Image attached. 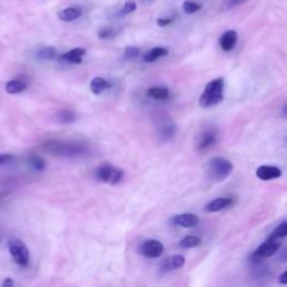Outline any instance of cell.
<instances>
[{
	"label": "cell",
	"instance_id": "15",
	"mask_svg": "<svg viewBox=\"0 0 287 287\" xmlns=\"http://www.w3.org/2000/svg\"><path fill=\"white\" fill-rule=\"evenodd\" d=\"M82 10L77 7H69L65 8L63 10H61L57 14L59 19L62 22H73V20H76L81 17Z\"/></svg>",
	"mask_w": 287,
	"mask_h": 287
},
{
	"label": "cell",
	"instance_id": "26",
	"mask_svg": "<svg viewBox=\"0 0 287 287\" xmlns=\"http://www.w3.org/2000/svg\"><path fill=\"white\" fill-rule=\"evenodd\" d=\"M57 118L62 124H72L75 120V114L70 110H63L59 113Z\"/></svg>",
	"mask_w": 287,
	"mask_h": 287
},
{
	"label": "cell",
	"instance_id": "7",
	"mask_svg": "<svg viewBox=\"0 0 287 287\" xmlns=\"http://www.w3.org/2000/svg\"><path fill=\"white\" fill-rule=\"evenodd\" d=\"M138 250L146 258H158L164 253V244L159 240L148 239L142 242Z\"/></svg>",
	"mask_w": 287,
	"mask_h": 287
},
{
	"label": "cell",
	"instance_id": "12",
	"mask_svg": "<svg viewBox=\"0 0 287 287\" xmlns=\"http://www.w3.org/2000/svg\"><path fill=\"white\" fill-rule=\"evenodd\" d=\"M238 42V34L236 30H228L220 37L219 44L224 52H230L236 48Z\"/></svg>",
	"mask_w": 287,
	"mask_h": 287
},
{
	"label": "cell",
	"instance_id": "13",
	"mask_svg": "<svg viewBox=\"0 0 287 287\" xmlns=\"http://www.w3.org/2000/svg\"><path fill=\"white\" fill-rule=\"evenodd\" d=\"M232 204H233L232 197H219V199L209 202L206 206L204 210L208 212H219L229 207H231Z\"/></svg>",
	"mask_w": 287,
	"mask_h": 287
},
{
	"label": "cell",
	"instance_id": "24",
	"mask_svg": "<svg viewBox=\"0 0 287 287\" xmlns=\"http://www.w3.org/2000/svg\"><path fill=\"white\" fill-rule=\"evenodd\" d=\"M29 164L32 165V168L35 171H38V172L44 171L45 168H46V164H45L44 159L39 157V156H37V155H34L29 158Z\"/></svg>",
	"mask_w": 287,
	"mask_h": 287
},
{
	"label": "cell",
	"instance_id": "28",
	"mask_svg": "<svg viewBox=\"0 0 287 287\" xmlns=\"http://www.w3.org/2000/svg\"><path fill=\"white\" fill-rule=\"evenodd\" d=\"M136 9H137V5H136V3H134V2H127L126 4H125V6H124L121 12H120V14L127 15V14H130V13L135 12Z\"/></svg>",
	"mask_w": 287,
	"mask_h": 287
},
{
	"label": "cell",
	"instance_id": "25",
	"mask_svg": "<svg viewBox=\"0 0 287 287\" xmlns=\"http://www.w3.org/2000/svg\"><path fill=\"white\" fill-rule=\"evenodd\" d=\"M176 132V126L174 124H166L165 126L163 127V129H161V137H163L164 139H170L172 138L174 136Z\"/></svg>",
	"mask_w": 287,
	"mask_h": 287
},
{
	"label": "cell",
	"instance_id": "34",
	"mask_svg": "<svg viewBox=\"0 0 287 287\" xmlns=\"http://www.w3.org/2000/svg\"><path fill=\"white\" fill-rule=\"evenodd\" d=\"M3 286L5 287H10V286H14V281L12 280V278H6L4 280Z\"/></svg>",
	"mask_w": 287,
	"mask_h": 287
},
{
	"label": "cell",
	"instance_id": "6",
	"mask_svg": "<svg viewBox=\"0 0 287 287\" xmlns=\"http://www.w3.org/2000/svg\"><path fill=\"white\" fill-rule=\"evenodd\" d=\"M279 239H274V238H268L264 243L255 250L253 254V259L254 260H263L266 258H269L271 256H274L276 253L278 252L280 247V242L278 241Z\"/></svg>",
	"mask_w": 287,
	"mask_h": 287
},
{
	"label": "cell",
	"instance_id": "11",
	"mask_svg": "<svg viewBox=\"0 0 287 287\" xmlns=\"http://www.w3.org/2000/svg\"><path fill=\"white\" fill-rule=\"evenodd\" d=\"M256 175H257L258 179L263 181H271L275 179H279L281 176V171L280 169L276 168V166L262 165L256 171Z\"/></svg>",
	"mask_w": 287,
	"mask_h": 287
},
{
	"label": "cell",
	"instance_id": "17",
	"mask_svg": "<svg viewBox=\"0 0 287 287\" xmlns=\"http://www.w3.org/2000/svg\"><path fill=\"white\" fill-rule=\"evenodd\" d=\"M169 55V50L165 48H154L152 50H149L147 53L144 55V61L147 62V63H152L156 60L160 59V57L168 56Z\"/></svg>",
	"mask_w": 287,
	"mask_h": 287
},
{
	"label": "cell",
	"instance_id": "9",
	"mask_svg": "<svg viewBox=\"0 0 287 287\" xmlns=\"http://www.w3.org/2000/svg\"><path fill=\"white\" fill-rule=\"evenodd\" d=\"M217 137H218L217 130L212 129V128L206 129L204 132H202L200 134L199 140H197L196 149L202 152V150H206L208 148H210L211 146H213L217 143Z\"/></svg>",
	"mask_w": 287,
	"mask_h": 287
},
{
	"label": "cell",
	"instance_id": "16",
	"mask_svg": "<svg viewBox=\"0 0 287 287\" xmlns=\"http://www.w3.org/2000/svg\"><path fill=\"white\" fill-rule=\"evenodd\" d=\"M110 85H109V82L104 79V77L101 76H97L93 79L90 83V90L93 93V95L99 96L101 95L103 91H106L107 89H109Z\"/></svg>",
	"mask_w": 287,
	"mask_h": 287
},
{
	"label": "cell",
	"instance_id": "1",
	"mask_svg": "<svg viewBox=\"0 0 287 287\" xmlns=\"http://www.w3.org/2000/svg\"><path fill=\"white\" fill-rule=\"evenodd\" d=\"M224 80L222 77L212 80L206 86L200 97V106L203 108H210L218 106L223 101Z\"/></svg>",
	"mask_w": 287,
	"mask_h": 287
},
{
	"label": "cell",
	"instance_id": "10",
	"mask_svg": "<svg viewBox=\"0 0 287 287\" xmlns=\"http://www.w3.org/2000/svg\"><path fill=\"white\" fill-rule=\"evenodd\" d=\"M185 264V257L182 255H172L166 257L160 264L161 271H170L180 269Z\"/></svg>",
	"mask_w": 287,
	"mask_h": 287
},
{
	"label": "cell",
	"instance_id": "32",
	"mask_svg": "<svg viewBox=\"0 0 287 287\" xmlns=\"http://www.w3.org/2000/svg\"><path fill=\"white\" fill-rule=\"evenodd\" d=\"M247 0H229L228 2V7L229 8H232V7H236L238 5H241L243 3H246Z\"/></svg>",
	"mask_w": 287,
	"mask_h": 287
},
{
	"label": "cell",
	"instance_id": "18",
	"mask_svg": "<svg viewBox=\"0 0 287 287\" xmlns=\"http://www.w3.org/2000/svg\"><path fill=\"white\" fill-rule=\"evenodd\" d=\"M27 85L23 80H10L6 83V92L8 95H18V93L26 90Z\"/></svg>",
	"mask_w": 287,
	"mask_h": 287
},
{
	"label": "cell",
	"instance_id": "33",
	"mask_svg": "<svg viewBox=\"0 0 287 287\" xmlns=\"http://www.w3.org/2000/svg\"><path fill=\"white\" fill-rule=\"evenodd\" d=\"M278 281L280 284H283V285H286L287 284V271H283L279 276H278Z\"/></svg>",
	"mask_w": 287,
	"mask_h": 287
},
{
	"label": "cell",
	"instance_id": "8",
	"mask_svg": "<svg viewBox=\"0 0 287 287\" xmlns=\"http://www.w3.org/2000/svg\"><path fill=\"white\" fill-rule=\"evenodd\" d=\"M173 226L182 227V228H193L196 227L200 223V219L197 216L193 215V213H182V215H177L171 219L170 221Z\"/></svg>",
	"mask_w": 287,
	"mask_h": 287
},
{
	"label": "cell",
	"instance_id": "20",
	"mask_svg": "<svg viewBox=\"0 0 287 287\" xmlns=\"http://www.w3.org/2000/svg\"><path fill=\"white\" fill-rule=\"evenodd\" d=\"M201 241H202V239L200 237L187 236V237H185V238L181 240L179 246L182 249H191V248H195V247L199 246Z\"/></svg>",
	"mask_w": 287,
	"mask_h": 287
},
{
	"label": "cell",
	"instance_id": "29",
	"mask_svg": "<svg viewBox=\"0 0 287 287\" xmlns=\"http://www.w3.org/2000/svg\"><path fill=\"white\" fill-rule=\"evenodd\" d=\"M112 34H113L112 29H110V28H102L100 32L98 33V36L100 38H109V37H111Z\"/></svg>",
	"mask_w": 287,
	"mask_h": 287
},
{
	"label": "cell",
	"instance_id": "31",
	"mask_svg": "<svg viewBox=\"0 0 287 287\" xmlns=\"http://www.w3.org/2000/svg\"><path fill=\"white\" fill-rule=\"evenodd\" d=\"M13 158H14V156L10 154H0V165L8 163V161L13 160Z\"/></svg>",
	"mask_w": 287,
	"mask_h": 287
},
{
	"label": "cell",
	"instance_id": "23",
	"mask_svg": "<svg viewBox=\"0 0 287 287\" xmlns=\"http://www.w3.org/2000/svg\"><path fill=\"white\" fill-rule=\"evenodd\" d=\"M286 234H287V222L283 221L280 224H278V227L276 228L273 232H271L269 237L274 239H281L285 238Z\"/></svg>",
	"mask_w": 287,
	"mask_h": 287
},
{
	"label": "cell",
	"instance_id": "22",
	"mask_svg": "<svg viewBox=\"0 0 287 287\" xmlns=\"http://www.w3.org/2000/svg\"><path fill=\"white\" fill-rule=\"evenodd\" d=\"M182 8H183V12L185 14L192 15V14H194V13L200 12V10L202 9V5L193 3V2H191V0H185V2L183 3V6H182Z\"/></svg>",
	"mask_w": 287,
	"mask_h": 287
},
{
	"label": "cell",
	"instance_id": "2",
	"mask_svg": "<svg viewBox=\"0 0 287 287\" xmlns=\"http://www.w3.org/2000/svg\"><path fill=\"white\" fill-rule=\"evenodd\" d=\"M233 165L229 159L216 156L212 157L208 163V174L211 180L216 182H222L231 175Z\"/></svg>",
	"mask_w": 287,
	"mask_h": 287
},
{
	"label": "cell",
	"instance_id": "30",
	"mask_svg": "<svg viewBox=\"0 0 287 287\" xmlns=\"http://www.w3.org/2000/svg\"><path fill=\"white\" fill-rule=\"evenodd\" d=\"M173 18H158L157 20H156V23H157V25L159 26V27H166V26H169L171 25L172 23H173Z\"/></svg>",
	"mask_w": 287,
	"mask_h": 287
},
{
	"label": "cell",
	"instance_id": "3",
	"mask_svg": "<svg viewBox=\"0 0 287 287\" xmlns=\"http://www.w3.org/2000/svg\"><path fill=\"white\" fill-rule=\"evenodd\" d=\"M8 250L9 254L17 265L26 267L29 264L30 255L27 246L18 238H10L8 240Z\"/></svg>",
	"mask_w": 287,
	"mask_h": 287
},
{
	"label": "cell",
	"instance_id": "21",
	"mask_svg": "<svg viewBox=\"0 0 287 287\" xmlns=\"http://www.w3.org/2000/svg\"><path fill=\"white\" fill-rule=\"evenodd\" d=\"M37 57L39 60H44V61H49L54 59L55 55H56V51L54 48H52V46H46V48H42L38 50L37 52Z\"/></svg>",
	"mask_w": 287,
	"mask_h": 287
},
{
	"label": "cell",
	"instance_id": "4",
	"mask_svg": "<svg viewBox=\"0 0 287 287\" xmlns=\"http://www.w3.org/2000/svg\"><path fill=\"white\" fill-rule=\"evenodd\" d=\"M97 179L102 183L117 185L122 181L125 176L124 170L119 168H114L110 164H103L97 170Z\"/></svg>",
	"mask_w": 287,
	"mask_h": 287
},
{
	"label": "cell",
	"instance_id": "5",
	"mask_svg": "<svg viewBox=\"0 0 287 287\" xmlns=\"http://www.w3.org/2000/svg\"><path fill=\"white\" fill-rule=\"evenodd\" d=\"M44 148L52 154L63 155V156H74L80 155L85 150L82 145L74 143H62V142H52L45 144Z\"/></svg>",
	"mask_w": 287,
	"mask_h": 287
},
{
	"label": "cell",
	"instance_id": "27",
	"mask_svg": "<svg viewBox=\"0 0 287 287\" xmlns=\"http://www.w3.org/2000/svg\"><path fill=\"white\" fill-rule=\"evenodd\" d=\"M140 54V50L138 48H136V46H127L126 49H125V57H126L127 60H133L135 57H137Z\"/></svg>",
	"mask_w": 287,
	"mask_h": 287
},
{
	"label": "cell",
	"instance_id": "14",
	"mask_svg": "<svg viewBox=\"0 0 287 287\" xmlns=\"http://www.w3.org/2000/svg\"><path fill=\"white\" fill-rule=\"evenodd\" d=\"M87 51L82 48H75L66 53L61 55V60H63L67 63L72 64H81L82 63V57L86 55Z\"/></svg>",
	"mask_w": 287,
	"mask_h": 287
},
{
	"label": "cell",
	"instance_id": "19",
	"mask_svg": "<svg viewBox=\"0 0 287 287\" xmlns=\"http://www.w3.org/2000/svg\"><path fill=\"white\" fill-rule=\"evenodd\" d=\"M147 96L155 99V100H165L170 96V91L168 88L163 87H154L148 89Z\"/></svg>",
	"mask_w": 287,
	"mask_h": 287
}]
</instances>
